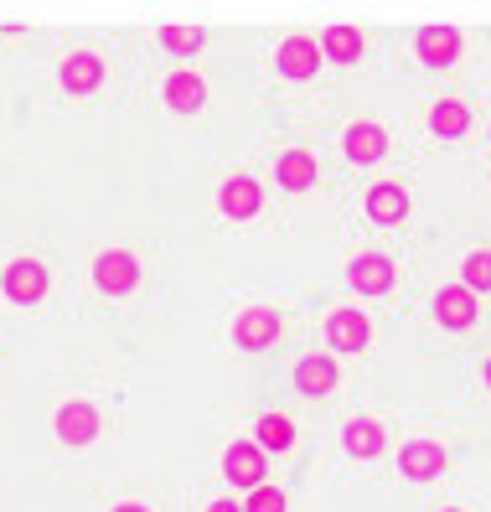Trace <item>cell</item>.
I'll list each match as a JSON object with an SVG mask.
<instances>
[{"instance_id":"1","label":"cell","mask_w":491,"mask_h":512,"mask_svg":"<svg viewBox=\"0 0 491 512\" xmlns=\"http://www.w3.org/2000/svg\"><path fill=\"white\" fill-rule=\"evenodd\" d=\"M223 471H228V481L233 487H264V445H254V440H238V445H228V456H223Z\"/></svg>"},{"instance_id":"2","label":"cell","mask_w":491,"mask_h":512,"mask_svg":"<svg viewBox=\"0 0 491 512\" xmlns=\"http://www.w3.org/2000/svg\"><path fill=\"white\" fill-rule=\"evenodd\" d=\"M94 280H99V290H109V295H125V290L140 280V264H135L130 249H109V254H99V264H94Z\"/></svg>"},{"instance_id":"3","label":"cell","mask_w":491,"mask_h":512,"mask_svg":"<svg viewBox=\"0 0 491 512\" xmlns=\"http://www.w3.org/2000/svg\"><path fill=\"white\" fill-rule=\"evenodd\" d=\"M47 285H52V275H47L42 259H16V264L6 269V295L21 300V306H26V300H42Z\"/></svg>"},{"instance_id":"4","label":"cell","mask_w":491,"mask_h":512,"mask_svg":"<svg viewBox=\"0 0 491 512\" xmlns=\"http://www.w3.org/2000/svg\"><path fill=\"white\" fill-rule=\"evenodd\" d=\"M326 337H331V352H362L367 337H373V326H367L362 311H331Z\"/></svg>"},{"instance_id":"5","label":"cell","mask_w":491,"mask_h":512,"mask_svg":"<svg viewBox=\"0 0 491 512\" xmlns=\"http://www.w3.org/2000/svg\"><path fill=\"white\" fill-rule=\"evenodd\" d=\"M435 321H440V326H455V331H466V326L476 321V290L445 285V290L435 295Z\"/></svg>"},{"instance_id":"6","label":"cell","mask_w":491,"mask_h":512,"mask_svg":"<svg viewBox=\"0 0 491 512\" xmlns=\"http://www.w3.org/2000/svg\"><path fill=\"white\" fill-rule=\"evenodd\" d=\"M398 466H404V476H414V481H435L445 471V450L435 440H409L404 450H398Z\"/></svg>"},{"instance_id":"7","label":"cell","mask_w":491,"mask_h":512,"mask_svg":"<svg viewBox=\"0 0 491 512\" xmlns=\"http://www.w3.org/2000/svg\"><path fill=\"white\" fill-rule=\"evenodd\" d=\"M419 57L429 68H450L460 57V32H455V26H424V32H419Z\"/></svg>"},{"instance_id":"8","label":"cell","mask_w":491,"mask_h":512,"mask_svg":"<svg viewBox=\"0 0 491 512\" xmlns=\"http://www.w3.org/2000/svg\"><path fill=\"white\" fill-rule=\"evenodd\" d=\"M233 337L243 342V347H269L274 337H280V316L274 311H264V306H254V311H243L238 321H233Z\"/></svg>"},{"instance_id":"9","label":"cell","mask_w":491,"mask_h":512,"mask_svg":"<svg viewBox=\"0 0 491 512\" xmlns=\"http://www.w3.org/2000/svg\"><path fill=\"white\" fill-rule=\"evenodd\" d=\"M295 388H300V394H331V388H336V363H331V352H311V357H300V368H295Z\"/></svg>"},{"instance_id":"10","label":"cell","mask_w":491,"mask_h":512,"mask_svg":"<svg viewBox=\"0 0 491 512\" xmlns=\"http://www.w3.org/2000/svg\"><path fill=\"white\" fill-rule=\"evenodd\" d=\"M259 202H264V192H259L254 176H228L223 182V213L228 218H254Z\"/></svg>"},{"instance_id":"11","label":"cell","mask_w":491,"mask_h":512,"mask_svg":"<svg viewBox=\"0 0 491 512\" xmlns=\"http://www.w3.org/2000/svg\"><path fill=\"white\" fill-rule=\"evenodd\" d=\"M404 213H409V192L398 182H378L373 192H367V218L373 223H398Z\"/></svg>"},{"instance_id":"12","label":"cell","mask_w":491,"mask_h":512,"mask_svg":"<svg viewBox=\"0 0 491 512\" xmlns=\"http://www.w3.org/2000/svg\"><path fill=\"white\" fill-rule=\"evenodd\" d=\"M57 435H63L68 445H88L99 435V414L88 404H63V409H57Z\"/></svg>"},{"instance_id":"13","label":"cell","mask_w":491,"mask_h":512,"mask_svg":"<svg viewBox=\"0 0 491 512\" xmlns=\"http://www.w3.org/2000/svg\"><path fill=\"white\" fill-rule=\"evenodd\" d=\"M352 285H357L362 295H383V290L393 285V264H388L383 254H357V259H352Z\"/></svg>"},{"instance_id":"14","label":"cell","mask_w":491,"mask_h":512,"mask_svg":"<svg viewBox=\"0 0 491 512\" xmlns=\"http://www.w3.org/2000/svg\"><path fill=\"white\" fill-rule=\"evenodd\" d=\"M316 63H321V47H316L311 37H290V42L280 47V68H285L290 78H311Z\"/></svg>"},{"instance_id":"15","label":"cell","mask_w":491,"mask_h":512,"mask_svg":"<svg viewBox=\"0 0 491 512\" xmlns=\"http://www.w3.org/2000/svg\"><path fill=\"white\" fill-rule=\"evenodd\" d=\"M383 150H388V135H383L378 125H352V130H347V156H352V161L367 166V161H378Z\"/></svg>"},{"instance_id":"16","label":"cell","mask_w":491,"mask_h":512,"mask_svg":"<svg viewBox=\"0 0 491 512\" xmlns=\"http://www.w3.org/2000/svg\"><path fill=\"white\" fill-rule=\"evenodd\" d=\"M280 182L290 187V192H305L316 182V161H311V150H285L280 156Z\"/></svg>"},{"instance_id":"17","label":"cell","mask_w":491,"mask_h":512,"mask_svg":"<svg viewBox=\"0 0 491 512\" xmlns=\"http://www.w3.org/2000/svg\"><path fill=\"white\" fill-rule=\"evenodd\" d=\"M99 73H104V68H99L94 52H73L68 63H63V83L73 88V94H88V88L99 83Z\"/></svg>"},{"instance_id":"18","label":"cell","mask_w":491,"mask_h":512,"mask_svg":"<svg viewBox=\"0 0 491 512\" xmlns=\"http://www.w3.org/2000/svg\"><path fill=\"white\" fill-rule=\"evenodd\" d=\"M207 99V83L197 78V73H176V78H166V104L171 109H197Z\"/></svg>"},{"instance_id":"19","label":"cell","mask_w":491,"mask_h":512,"mask_svg":"<svg viewBox=\"0 0 491 512\" xmlns=\"http://www.w3.org/2000/svg\"><path fill=\"white\" fill-rule=\"evenodd\" d=\"M347 450L352 456H378L383 450V425L378 419H352L347 425Z\"/></svg>"},{"instance_id":"20","label":"cell","mask_w":491,"mask_h":512,"mask_svg":"<svg viewBox=\"0 0 491 512\" xmlns=\"http://www.w3.org/2000/svg\"><path fill=\"white\" fill-rule=\"evenodd\" d=\"M321 47L331 52V63H352V57L362 52V32H357V26H326Z\"/></svg>"},{"instance_id":"21","label":"cell","mask_w":491,"mask_h":512,"mask_svg":"<svg viewBox=\"0 0 491 512\" xmlns=\"http://www.w3.org/2000/svg\"><path fill=\"white\" fill-rule=\"evenodd\" d=\"M429 125H435V135H460L471 125V109L460 104V99H440L435 114H429Z\"/></svg>"},{"instance_id":"22","label":"cell","mask_w":491,"mask_h":512,"mask_svg":"<svg viewBox=\"0 0 491 512\" xmlns=\"http://www.w3.org/2000/svg\"><path fill=\"white\" fill-rule=\"evenodd\" d=\"M259 445L264 450H290L295 445V425H290L285 414H264L259 419Z\"/></svg>"},{"instance_id":"23","label":"cell","mask_w":491,"mask_h":512,"mask_svg":"<svg viewBox=\"0 0 491 512\" xmlns=\"http://www.w3.org/2000/svg\"><path fill=\"white\" fill-rule=\"evenodd\" d=\"M466 290H491V249L466 254Z\"/></svg>"},{"instance_id":"24","label":"cell","mask_w":491,"mask_h":512,"mask_svg":"<svg viewBox=\"0 0 491 512\" xmlns=\"http://www.w3.org/2000/svg\"><path fill=\"white\" fill-rule=\"evenodd\" d=\"M161 42H166L171 52H192V47H202V26H166Z\"/></svg>"},{"instance_id":"25","label":"cell","mask_w":491,"mask_h":512,"mask_svg":"<svg viewBox=\"0 0 491 512\" xmlns=\"http://www.w3.org/2000/svg\"><path fill=\"white\" fill-rule=\"evenodd\" d=\"M243 512H285V492H280V487H254Z\"/></svg>"},{"instance_id":"26","label":"cell","mask_w":491,"mask_h":512,"mask_svg":"<svg viewBox=\"0 0 491 512\" xmlns=\"http://www.w3.org/2000/svg\"><path fill=\"white\" fill-rule=\"evenodd\" d=\"M207 512H243V507H238V502H228V497H223V502H212V507H207Z\"/></svg>"},{"instance_id":"27","label":"cell","mask_w":491,"mask_h":512,"mask_svg":"<svg viewBox=\"0 0 491 512\" xmlns=\"http://www.w3.org/2000/svg\"><path fill=\"white\" fill-rule=\"evenodd\" d=\"M114 512H145V507H140V502H119Z\"/></svg>"},{"instance_id":"28","label":"cell","mask_w":491,"mask_h":512,"mask_svg":"<svg viewBox=\"0 0 491 512\" xmlns=\"http://www.w3.org/2000/svg\"><path fill=\"white\" fill-rule=\"evenodd\" d=\"M440 512H460V507H440Z\"/></svg>"},{"instance_id":"29","label":"cell","mask_w":491,"mask_h":512,"mask_svg":"<svg viewBox=\"0 0 491 512\" xmlns=\"http://www.w3.org/2000/svg\"><path fill=\"white\" fill-rule=\"evenodd\" d=\"M486 383H491V363H486Z\"/></svg>"}]
</instances>
